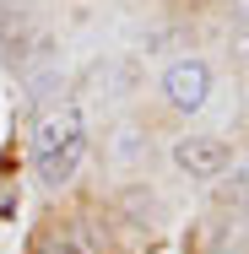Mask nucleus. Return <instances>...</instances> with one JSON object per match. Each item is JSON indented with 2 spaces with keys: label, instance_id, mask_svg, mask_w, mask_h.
Segmentation results:
<instances>
[{
  "label": "nucleus",
  "instance_id": "4",
  "mask_svg": "<svg viewBox=\"0 0 249 254\" xmlns=\"http://www.w3.org/2000/svg\"><path fill=\"white\" fill-rule=\"evenodd\" d=\"M163 98L173 103L179 114L206 108V98H211V70H206V60H179V65H168V76H163Z\"/></svg>",
  "mask_w": 249,
  "mask_h": 254
},
{
  "label": "nucleus",
  "instance_id": "7",
  "mask_svg": "<svg viewBox=\"0 0 249 254\" xmlns=\"http://www.w3.org/2000/svg\"><path fill=\"white\" fill-rule=\"evenodd\" d=\"M233 5H239V16H249V0H233Z\"/></svg>",
  "mask_w": 249,
  "mask_h": 254
},
{
  "label": "nucleus",
  "instance_id": "5",
  "mask_svg": "<svg viewBox=\"0 0 249 254\" xmlns=\"http://www.w3.org/2000/svg\"><path fill=\"white\" fill-rule=\"evenodd\" d=\"M33 254H92V238L76 222H49V227H38Z\"/></svg>",
  "mask_w": 249,
  "mask_h": 254
},
{
  "label": "nucleus",
  "instance_id": "2",
  "mask_svg": "<svg viewBox=\"0 0 249 254\" xmlns=\"http://www.w3.org/2000/svg\"><path fill=\"white\" fill-rule=\"evenodd\" d=\"M173 168L190 179H222L233 168V146L217 135H179L173 141Z\"/></svg>",
  "mask_w": 249,
  "mask_h": 254
},
{
  "label": "nucleus",
  "instance_id": "1",
  "mask_svg": "<svg viewBox=\"0 0 249 254\" xmlns=\"http://www.w3.org/2000/svg\"><path fill=\"white\" fill-rule=\"evenodd\" d=\"M82 157H87V125H82V108H49L44 119H38V130H33V173H38V184H49L60 190L76 168H82Z\"/></svg>",
  "mask_w": 249,
  "mask_h": 254
},
{
  "label": "nucleus",
  "instance_id": "3",
  "mask_svg": "<svg viewBox=\"0 0 249 254\" xmlns=\"http://www.w3.org/2000/svg\"><path fill=\"white\" fill-rule=\"evenodd\" d=\"M38 38L44 33L33 16V0H0V65H22Z\"/></svg>",
  "mask_w": 249,
  "mask_h": 254
},
{
  "label": "nucleus",
  "instance_id": "6",
  "mask_svg": "<svg viewBox=\"0 0 249 254\" xmlns=\"http://www.w3.org/2000/svg\"><path fill=\"white\" fill-rule=\"evenodd\" d=\"M244 22H249V16H244ZM233 49H239V54H244V60H249V27H244V33H239V38H233Z\"/></svg>",
  "mask_w": 249,
  "mask_h": 254
}]
</instances>
